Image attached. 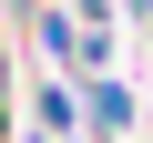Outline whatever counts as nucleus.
<instances>
[{"mask_svg": "<svg viewBox=\"0 0 153 143\" xmlns=\"http://www.w3.org/2000/svg\"><path fill=\"white\" fill-rule=\"evenodd\" d=\"M82 10H102V0H82Z\"/></svg>", "mask_w": 153, "mask_h": 143, "instance_id": "nucleus-1", "label": "nucleus"}]
</instances>
